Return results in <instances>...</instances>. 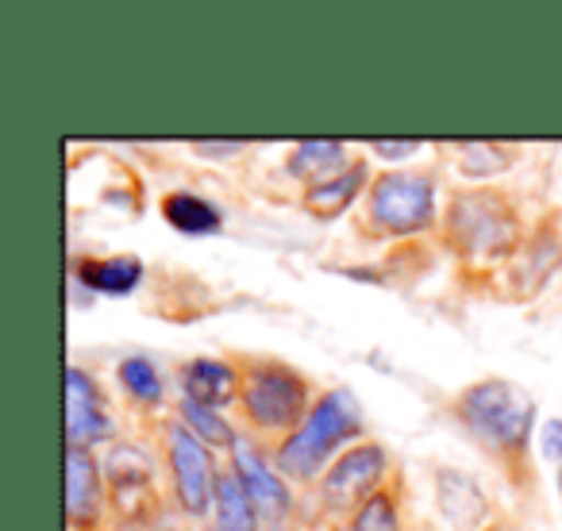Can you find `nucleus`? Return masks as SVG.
Listing matches in <instances>:
<instances>
[{
    "label": "nucleus",
    "mask_w": 562,
    "mask_h": 531,
    "mask_svg": "<svg viewBox=\"0 0 562 531\" xmlns=\"http://www.w3.org/2000/svg\"><path fill=\"white\" fill-rule=\"evenodd\" d=\"M359 431H362V408L355 400V393L347 389L324 393L313 405V413H308V420L278 447V470L285 477H301V482H308L316 474H328L331 454L351 436H359Z\"/></svg>",
    "instance_id": "obj_1"
},
{
    "label": "nucleus",
    "mask_w": 562,
    "mask_h": 531,
    "mask_svg": "<svg viewBox=\"0 0 562 531\" xmlns=\"http://www.w3.org/2000/svg\"><path fill=\"white\" fill-rule=\"evenodd\" d=\"M459 416L490 451L516 454V451H524L531 439L536 400L516 382L485 377V382H474L459 397Z\"/></svg>",
    "instance_id": "obj_2"
},
{
    "label": "nucleus",
    "mask_w": 562,
    "mask_h": 531,
    "mask_svg": "<svg viewBox=\"0 0 562 531\" xmlns=\"http://www.w3.org/2000/svg\"><path fill=\"white\" fill-rule=\"evenodd\" d=\"M243 408L262 431H297L308 420V382L290 366H255L243 382Z\"/></svg>",
    "instance_id": "obj_3"
},
{
    "label": "nucleus",
    "mask_w": 562,
    "mask_h": 531,
    "mask_svg": "<svg viewBox=\"0 0 562 531\" xmlns=\"http://www.w3.org/2000/svg\"><path fill=\"white\" fill-rule=\"evenodd\" d=\"M370 219L390 235H416L436 219V181L428 173L390 170L370 185Z\"/></svg>",
    "instance_id": "obj_4"
},
{
    "label": "nucleus",
    "mask_w": 562,
    "mask_h": 531,
    "mask_svg": "<svg viewBox=\"0 0 562 531\" xmlns=\"http://www.w3.org/2000/svg\"><path fill=\"white\" fill-rule=\"evenodd\" d=\"M451 239L467 255H508L516 247V212L493 193H467L451 201Z\"/></svg>",
    "instance_id": "obj_5"
},
{
    "label": "nucleus",
    "mask_w": 562,
    "mask_h": 531,
    "mask_svg": "<svg viewBox=\"0 0 562 531\" xmlns=\"http://www.w3.org/2000/svg\"><path fill=\"white\" fill-rule=\"evenodd\" d=\"M385 470H390V459L378 443H355L339 454L328 466V474L321 477V497L331 512H351V508H362L374 493H382Z\"/></svg>",
    "instance_id": "obj_6"
},
{
    "label": "nucleus",
    "mask_w": 562,
    "mask_h": 531,
    "mask_svg": "<svg viewBox=\"0 0 562 531\" xmlns=\"http://www.w3.org/2000/svg\"><path fill=\"white\" fill-rule=\"evenodd\" d=\"M166 454H170V474L173 489H178V505L189 516H204L216 505V482L220 474L212 470V454L186 423H170L166 431Z\"/></svg>",
    "instance_id": "obj_7"
},
{
    "label": "nucleus",
    "mask_w": 562,
    "mask_h": 531,
    "mask_svg": "<svg viewBox=\"0 0 562 531\" xmlns=\"http://www.w3.org/2000/svg\"><path fill=\"white\" fill-rule=\"evenodd\" d=\"M232 474L243 482V489H247V497L255 500L258 516H266V520L281 523L285 516H290L293 508V497H290V485H285V477H281V470H273L270 462L258 454L255 443H247V439H235L232 447Z\"/></svg>",
    "instance_id": "obj_8"
},
{
    "label": "nucleus",
    "mask_w": 562,
    "mask_h": 531,
    "mask_svg": "<svg viewBox=\"0 0 562 531\" xmlns=\"http://www.w3.org/2000/svg\"><path fill=\"white\" fill-rule=\"evenodd\" d=\"M112 436L104 397L86 370H66V447H93Z\"/></svg>",
    "instance_id": "obj_9"
},
{
    "label": "nucleus",
    "mask_w": 562,
    "mask_h": 531,
    "mask_svg": "<svg viewBox=\"0 0 562 531\" xmlns=\"http://www.w3.org/2000/svg\"><path fill=\"white\" fill-rule=\"evenodd\" d=\"M101 462L86 447H66V516L74 528H93L101 516Z\"/></svg>",
    "instance_id": "obj_10"
},
{
    "label": "nucleus",
    "mask_w": 562,
    "mask_h": 531,
    "mask_svg": "<svg viewBox=\"0 0 562 531\" xmlns=\"http://www.w3.org/2000/svg\"><path fill=\"white\" fill-rule=\"evenodd\" d=\"M436 505L443 512V520L459 531L482 528L485 516H490V505H485L474 477L459 474V470H439L436 474Z\"/></svg>",
    "instance_id": "obj_11"
},
{
    "label": "nucleus",
    "mask_w": 562,
    "mask_h": 531,
    "mask_svg": "<svg viewBox=\"0 0 562 531\" xmlns=\"http://www.w3.org/2000/svg\"><path fill=\"white\" fill-rule=\"evenodd\" d=\"M181 385H186V397L196 400L204 408H227L239 393V374H235L232 362L224 359H193L181 374Z\"/></svg>",
    "instance_id": "obj_12"
},
{
    "label": "nucleus",
    "mask_w": 562,
    "mask_h": 531,
    "mask_svg": "<svg viewBox=\"0 0 562 531\" xmlns=\"http://www.w3.org/2000/svg\"><path fill=\"white\" fill-rule=\"evenodd\" d=\"M78 282L104 297H124L143 282V262L135 255H109V258H81Z\"/></svg>",
    "instance_id": "obj_13"
},
{
    "label": "nucleus",
    "mask_w": 562,
    "mask_h": 531,
    "mask_svg": "<svg viewBox=\"0 0 562 531\" xmlns=\"http://www.w3.org/2000/svg\"><path fill=\"white\" fill-rule=\"evenodd\" d=\"M362 189H367V162H355V166H347L339 178L321 181V185H308L305 208L313 212L316 219H336L351 208L355 196H359Z\"/></svg>",
    "instance_id": "obj_14"
},
{
    "label": "nucleus",
    "mask_w": 562,
    "mask_h": 531,
    "mask_svg": "<svg viewBox=\"0 0 562 531\" xmlns=\"http://www.w3.org/2000/svg\"><path fill=\"white\" fill-rule=\"evenodd\" d=\"M162 219L173 227V231L212 235V231H220V224H224V212H220L212 201H204V196L178 189V193L162 196Z\"/></svg>",
    "instance_id": "obj_15"
},
{
    "label": "nucleus",
    "mask_w": 562,
    "mask_h": 531,
    "mask_svg": "<svg viewBox=\"0 0 562 531\" xmlns=\"http://www.w3.org/2000/svg\"><path fill=\"white\" fill-rule=\"evenodd\" d=\"M344 158H347L344 143H336V139H308V143H301V147L293 150L290 170L297 173V178L321 185V181H331V178H339V173L347 170Z\"/></svg>",
    "instance_id": "obj_16"
},
{
    "label": "nucleus",
    "mask_w": 562,
    "mask_h": 531,
    "mask_svg": "<svg viewBox=\"0 0 562 531\" xmlns=\"http://www.w3.org/2000/svg\"><path fill=\"white\" fill-rule=\"evenodd\" d=\"M216 520L220 531H258V508L235 474H220L216 482Z\"/></svg>",
    "instance_id": "obj_17"
},
{
    "label": "nucleus",
    "mask_w": 562,
    "mask_h": 531,
    "mask_svg": "<svg viewBox=\"0 0 562 531\" xmlns=\"http://www.w3.org/2000/svg\"><path fill=\"white\" fill-rule=\"evenodd\" d=\"M181 423H186V428L193 431L204 447H227V451H232L235 439H239L232 431V423H227L216 408H204V405H196V400H189V397L181 400Z\"/></svg>",
    "instance_id": "obj_18"
},
{
    "label": "nucleus",
    "mask_w": 562,
    "mask_h": 531,
    "mask_svg": "<svg viewBox=\"0 0 562 531\" xmlns=\"http://www.w3.org/2000/svg\"><path fill=\"white\" fill-rule=\"evenodd\" d=\"M116 374H120V385H124L139 405H158V400H162V377H158V366L150 359H143V354L124 359Z\"/></svg>",
    "instance_id": "obj_19"
},
{
    "label": "nucleus",
    "mask_w": 562,
    "mask_h": 531,
    "mask_svg": "<svg viewBox=\"0 0 562 531\" xmlns=\"http://www.w3.org/2000/svg\"><path fill=\"white\" fill-rule=\"evenodd\" d=\"M109 477H112V485H116L120 500H124V493H132V489H147L150 485L147 454L135 451V447H116L109 459Z\"/></svg>",
    "instance_id": "obj_20"
},
{
    "label": "nucleus",
    "mask_w": 562,
    "mask_h": 531,
    "mask_svg": "<svg viewBox=\"0 0 562 531\" xmlns=\"http://www.w3.org/2000/svg\"><path fill=\"white\" fill-rule=\"evenodd\" d=\"M508 162L513 158L493 143H459V166L470 178H493V173L508 170Z\"/></svg>",
    "instance_id": "obj_21"
},
{
    "label": "nucleus",
    "mask_w": 562,
    "mask_h": 531,
    "mask_svg": "<svg viewBox=\"0 0 562 531\" xmlns=\"http://www.w3.org/2000/svg\"><path fill=\"white\" fill-rule=\"evenodd\" d=\"M351 531H401V516L390 493H374L362 508H355Z\"/></svg>",
    "instance_id": "obj_22"
},
{
    "label": "nucleus",
    "mask_w": 562,
    "mask_h": 531,
    "mask_svg": "<svg viewBox=\"0 0 562 531\" xmlns=\"http://www.w3.org/2000/svg\"><path fill=\"white\" fill-rule=\"evenodd\" d=\"M420 150V143L416 139H374L370 143V155L385 158V162H397V158H408Z\"/></svg>",
    "instance_id": "obj_23"
},
{
    "label": "nucleus",
    "mask_w": 562,
    "mask_h": 531,
    "mask_svg": "<svg viewBox=\"0 0 562 531\" xmlns=\"http://www.w3.org/2000/svg\"><path fill=\"white\" fill-rule=\"evenodd\" d=\"M543 451L551 454V459H559V462H562V420H551V423H547Z\"/></svg>",
    "instance_id": "obj_24"
},
{
    "label": "nucleus",
    "mask_w": 562,
    "mask_h": 531,
    "mask_svg": "<svg viewBox=\"0 0 562 531\" xmlns=\"http://www.w3.org/2000/svg\"><path fill=\"white\" fill-rule=\"evenodd\" d=\"M193 150H196V155H239L243 143L239 139H232V143H193Z\"/></svg>",
    "instance_id": "obj_25"
},
{
    "label": "nucleus",
    "mask_w": 562,
    "mask_h": 531,
    "mask_svg": "<svg viewBox=\"0 0 562 531\" xmlns=\"http://www.w3.org/2000/svg\"><path fill=\"white\" fill-rule=\"evenodd\" d=\"M270 531H290V528H281V523H273V528Z\"/></svg>",
    "instance_id": "obj_26"
},
{
    "label": "nucleus",
    "mask_w": 562,
    "mask_h": 531,
    "mask_svg": "<svg viewBox=\"0 0 562 531\" xmlns=\"http://www.w3.org/2000/svg\"><path fill=\"white\" fill-rule=\"evenodd\" d=\"M559 485H562V462H559Z\"/></svg>",
    "instance_id": "obj_27"
},
{
    "label": "nucleus",
    "mask_w": 562,
    "mask_h": 531,
    "mask_svg": "<svg viewBox=\"0 0 562 531\" xmlns=\"http://www.w3.org/2000/svg\"><path fill=\"white\" fill-rule=\"evenodd\" d=\"M216 531H220V528H216Z\"/></svg>",
    "instance_id": "obj_28"
}]
</instances>
